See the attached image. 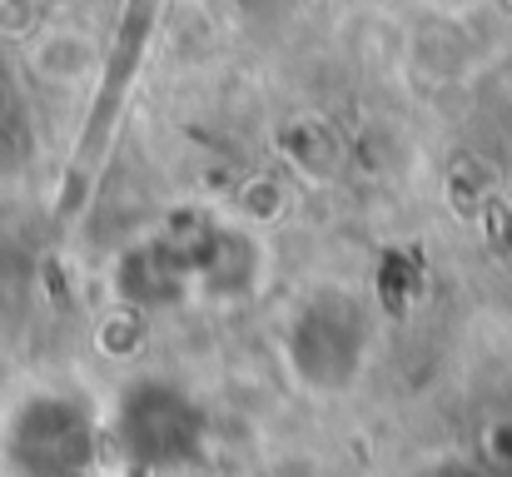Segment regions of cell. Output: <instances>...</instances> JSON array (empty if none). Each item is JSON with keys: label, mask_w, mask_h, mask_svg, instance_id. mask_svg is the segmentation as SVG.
Instances as JSON below:
<instances>
[{"label": "cell", "mask_w": 512, "mask_h": 477, "mask_svg": "<svg viewBox=\"0 0 512 477\" xmlns=\"http://www.w3.org/2000/svg\"><path fill=\"white\" fill-rule=\"evenodd\" d=\"M160 10L165 0H125L120 10V25H115V40H110V55L100 60V80H95V105H90V120H85V135H80V179H75V194H85V179L95 174V164L110 145V130L120 120V105L140 75V60L150 50V35L160 25Z\"/></svg>", "instance_id": "6da1fadb"}, {"label": "cell", "mask_w": 512, "mask_h": 477, "mask_svg": "<svg viewBox=\"0 0 512 477\" xmlns=\"http://www.w3.org/2000/svg\"><path fill=\"white\" fill-rule=\"evenodd\" d=\"M85 423L60 398H25L5 423V463L20 477H75L85 458Z\"/></svg>", "instance_id": "7a4b0ae2"}, {"label": "cell", "mask_w": 512, "mask_h": 477, "mask_svg": "<svg viewBox=\"0 0 512 477\" xmlns=\"http://www.w3.org/2000/svg\"><path fill=\"white\" fill-rule=\"evenodd\" d=\"M10 130H15V90H10V80H5V65H0V150H5Z\"/></svg>", "instance_id": "3957f363"}]
</instances>
